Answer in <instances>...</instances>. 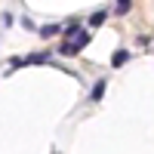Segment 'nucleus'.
I'll list each match as a JSON object with an SVG mask.
<instances>
[{"mask_svg": "<svg viewBox=\"0 0 154 154\" xmlns=\"http://www.w3.org/2000/svg\"><path fill=\"white\" fill-rule=\"evenodd\" d=\"M105 19H108V12H96V16H93V25H102Z\"/></svg>", "mask_w": 154, "mask_h": 154, "instance_id": "nucleus-7", "label": "nucleus"}, {"mask_svg": "<svg viewBox=\"0 0 154 154\" xmlns=\"http://www.w3.org/2000/svg\"><path fill=\"white\" fill-rule=\"evenodd\" d=\"M86 43H89V34H86V31H80V34L74 37V40H65V43H62V49H59V53H62V56H74V53H80Z\"/></svg>", "mask_w": 154, "mask_h": 154, "instance_id": "nucleus-1", "label": "nucleus"}, {"mask_svg": "<svg viewBox=\"0 0 154 154\" xmlns=\"http://www.w3.org/2000/svg\"><path fill=\"white\" fill-rule=\"evenodd\" d=\"M130 12V0H117V16H126Z\"/></svg>", "mask_w": 154, "mask_h": 154, "instance_id": "nucleus-6", "label": "nucleus"}, {"mask_svg": "<svg viewBox=\"0 0 154 154\" xmlns=\"http://www.w3.org/2000/svg\"><path fill=\"white\" fill-rule=\"evenodd\" d=\"M126 62H130V53H126V49H117V53H114V59H111V65L120 68V65H126Z\"/></svg>", "mask_w": 154, "mask_h": 154, "instance_id": "nucleus-2", "label": "nucleus"}, {"mask_svg": "<svg viewBox=\"0 0 154 154\" xmlns=\"http://www.w3.org/2000/svg\"><path fill=\"white\" fill-rule=\"evenodd\" d=\"M46 59H49L46 53H34V56H28V59H25V65H43Z\"/></svg>", "mask_w": 154, "mask_h": 154, "instance_id": "nucleus-3", "label": "nucleus"}, {"mask_svg": "<svg viewBox=\"0 0 154 154\" xmlns=\"http://www.w3.org/2000/svg\"><path fill=\"white\" fill-rule=\"evenodd\" d=\"M59 31H65L62 25H46V28H40V37H56Z\"/></svg>", "mask_w": 154, "mask_h": 154, "instance_id": "nucleus-4", "label": "nucleus"}, {"mask_svg": "<svg viewBox=\"0 0 154 154\" xmlns=\"http://www.w3.org/2000/svg\"><path fill=\"white\" fill-rule=\"evenodd\" d=\"M105 86H108L105 80H99V83L93 86V99H102V96H105Z\"/></svg>", "mask_w": 154, "mask_h": 154, "instance_id": "nucleus-5", "label": "nucleus"}]
</instances>
